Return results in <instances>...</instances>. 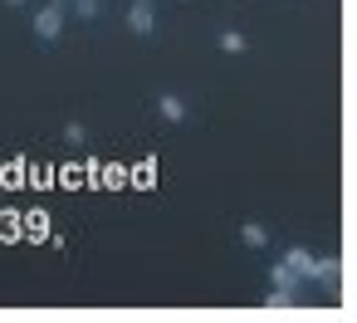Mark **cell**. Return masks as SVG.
I'll return each instance as SVG.
<instances>
[{"label":"cell","mask_w":357,"mask_h":323,"mask_svg":"<svg viewBox=\"0 0 357 323\" xmlns=\"http://www.w3.org/2000/svg\"><path fill=\"white\" fill-rule=\"evenodd\" d=\"M54 6H59L64 15H69V10H79V15H93V10H98V0H54Z\"/></svg>","instance_id":"cell-2"},{"label":"cell","mask_w":357,"mask_h":323,"mask_svg":"<svg viewBox=\"0 0 357 323\" xmlns=\"http://www.w3.org/2000/svg\"><path fill=\"white\" fill-rule=\"evenodd\" d=\"M59 25H64V10H59V6H50V10L40 15V30H45V40H54V35H59Z\"/></svg>","instance_id":"cell-1"},{"label":"cell","mask_w":357,"mask_h":323,"mask_svg":"<svg viewBox=\"0 0 357 323\" xmlns=\"http://www.w3.org/2000/svg\"><path fill=\"white\" fill-rule=\"evenodd\" d=\"M162 108H167V118H186V108H181L176 98H162Z\"/></svg>","instance_id":"cell-3"}]
</instances>
